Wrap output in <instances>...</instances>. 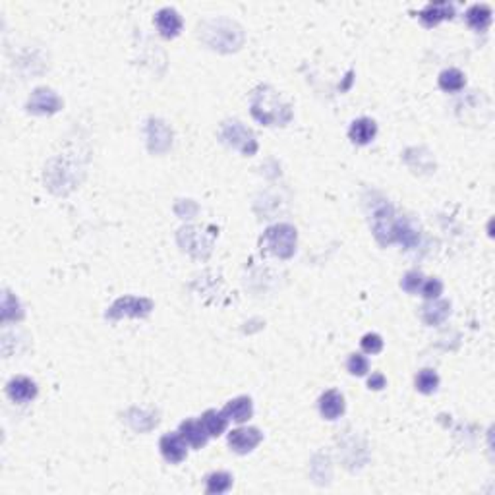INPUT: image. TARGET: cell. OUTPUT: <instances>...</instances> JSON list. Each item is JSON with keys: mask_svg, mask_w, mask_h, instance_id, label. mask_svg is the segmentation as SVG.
I'll return each instance as SVG.
<instances>
[{"mask_svg": "<svg viewBox=\"0 0 495 495\" xmlns=\"http://www.w3.org/2000/svg\"><path fill=\"white\" fill-rule=\"evenodd\" d=\"M399 217L395 215L393 205L387 201H379L372 209V231L374 236L381 246H389L395 242V227H397Z\"/></svg>", "mask_w": 495, "mask_h": 495, "instance_id": "5", "label": "cell"}, {"mask_svg": "<svg viewBox=\"0 0 495 495\" xmlns=\"http://www.w3.org/2000/svg\"><path fill=\"white\" fill-rule=\"evenodd\" d=\"M437 387H439V376H437L434 370H422L418 376H416V389H418L420 393H436Z\"/></svg>", "mask_w": 495, "mask_h": 495, "instance_id": "27", "label": "cell"}, {"mask_svg": "<svg viewBox=\"0 0 495 495\" xmlns=\"http://www.w3.org/2000/svg\"><path fill=\"white\" fill-rule=\"evenodd\" d=\"M146 420L159 422V420H157V414H153V412H146V410L139 409H130L128 412H126V422H128L130 426L134 427L136 432H149L147 424H144Z\"/></svg>", "mask_w": 495, "mask_h": 495, "instance_id": "26", "label": "cell"}, {"mask_svg": "<svg viewBox=\"0 0 495 495\" xmlns=\"http://www.w3.org/2000/svg\"><path fill=\"white\" fill-rule=\"evenodd\" d=\"M466 86V77L461 70L447 68L439 74V87L443 91H461Z\"/></svg>", "mask_w": 495, "mask_h": 495, "instance_id": "23", "label": "cell"}, {"mask_svg": "<svg viewBox=\"0 0 495 495\" xmlns=\"http://www.w3.org/2000/svg\"><path fill=\"white\" fill-rule=\"evenodd\" d=\"M250 112L264 126H287L292 120V107L271 86H259L252 91Z\"/></svg>", "mask_w": 495, "mask_h": 495, "instance_id": "1", "label": "cell"}, {"mask_svg": "<svg viewBox=\"0 0 495 495\" xmlns=\"http://www.w3.org/2000/svg\"><path fill=\"white\" fill-rule=\"evenodd\" d=\"M172 146V130L165 120L149 119L147 122V147L155 155L169 151Z\"/></svg>", "mask_w": 495, "mask_h": 495, "instance_id": "8", "label": "cell"}, {"mask_svg": "<svg viewBox=\"0 0 495 495\" xmlns=\"http://www.w3.org/2000/svg\"><path fill=\"white\" fill-rule=\"evenodd\" d=\"M376 134H377V124L372 119H358L350 124L349 137L354 142V144H358V146H366V144H370V142L376 137Z\"/></svg>", "mask_w": 495, "mask_h": 495, "instance_id": "16", "label": "cell"}, {"mask_svg": "<svg viewBox=\"0 0 495 495\" xmlns=\"http://www.w3.org/2000/svg\"><path fill=\"white\" fill-rule=\"evenodd\" d=\"M159 447H161L162 457L165 461H169L171 464H178L186 459L188 455V441L178 434H167V436L161 437L159 441Z\"/></svg>", "mask_w": 495, "mask_h": 495, "instance_id": "11", "label": "cell"}, {"mask_svg": "<svg viewBox=\"0 0 495 495\" xmlns=\"http://www.w3.org/2000/svg\"><path fill=\"white\" fill-rule=\"evenodd\" d=\"M24 317L22 306L17 302L16 296H12L8 291L4 292V298H2V321H17Z\"/></svg>", "mask_w": 495, "mask_h": 495, "instance_id": "25", "label": "cell"}, {"mask_svg": "<svg viewBox=\"0 0 495 495\" xmlns=\"http://www.w3.org/2000/svg\"><path fill=\"white\" fill-rule=\"evenodd\" d=\"M422 284H424V275L420 271H409L401 281L402 291L410 292V294H416L422 289Z\"/></svg>", "mask_w": 495, "mask_h": 495, "instance_id": "28", "label": "cell"}, {"mask_svg": "<svg viewBox=\"0 0 495 495\" xmlns=\"http://www.w3.org/2000/svg\"><path fill=\"white\" fill-rule=\"evenodd\" d=\"M385 385H387V381H385L383 374H374V376L367 379V387H370V389H374V391L383 389Z\"/></svg>", "mask_w": 495, "mask_h": 495, "instance_id": "32", "label": "cell"}, {"mask_svg": "<svg viewBox=\"0 0 495 495\" xmlns=\"http://www.w3.org/2000/svg\"><path fill=\"white\" fill-rule=\"evenodd\" d=\"M213 234H205L199 227H184L178 232V244L182 246V250H186L190 256L194 257H207L211 254V247H213Z\"/></svg>", "mask_w": 495, "mask_h": 495, "instance_id": "6", "label": "cell"}, {"mask_svg": "<svg viewBox=\"0 0 495 495\" xmlns=\"http://www.w3.org/2000/svg\"><path fill=\"white\" fill-rule=\"evenodd\" d=\"M451 314V304L447 300H429L426 306L422 307V319L426 325H439Z\"/></svg>", "mask_w": 495, "mask_h": 495, "instance_id": "19", "label": "cell"}, {"mask_svg": "<svg viewBox=\"0 0 495 495\" xmlns=\"http://www.w3.org/2000/svg\"><path fill=\"white\" fill-rule=\"evenodd\" d=\"M346 367H349V372L352 376H366L367 372H370V362L362 354H352L349 362H346Z\"/></svg>", "mask_w": 495, "mask_h": 495, "instance_id": "29", "label": "cell"}, {"mask_svg": "<svg viewBox=\"0 0 495 495\" xmlns=\"http://www.w3.org/2000/svg\"><path fill=\"white\" fill-rule=\"evenodd\" d=\"M153 302L149 298L137 296H122L107 312L109 319H122V317H146L151 314Z\"/></svg>", "mask_w": 495, "mask_h": 495, "instance_id": "7", "label": "cell"}, {"mask_svg": "<svg viewBox=\"0 0 495 495\" xmlns=\"http://www.w3.org/2000/svg\"><path fill=\"white\" fill-rule=\"evenodd\" d=\"M261 439H264V434L257 427H238L229 434V445L232 451L238 455L254 451L257 445L261 443Z\"/></svg>", "mask_w": 495, "mask_h": 495, "instance_id": "10", "label": "cell"}, {"mask_svg": "<svg viewBox=\"0 0 495 495\" xmlns=\"http://www.w3.org/2000/svg\"><path fill=\"white\" fill-rule=\"evenodd\" d=\"M319 412L325 420H337L344 412V399L339 391H325L319 399Z\"/></svg>", "mask_w": 495, "mask_h": 495, "instance_id": "15", "label": "cell"}, {"mask_svg": "<svg viewBox=\"0 0 495 495\" xmlns=\"http://www.w3.org/2000/svg\"><path fill=\"white\" fill-rule=\"evenodd\" d=\"M420 240V234L418 231L410 224L406 219H401L399 217V221H397V227H395V242H401L404 247H414L416 244H418Z\"/></svg>", "mask_w": 495, "mask_h": 495, "instance_id": "22", "label": "cell"}, {"mask_svg": "<svg viewBox=\"0 0 495 495\" xmlns=\"http://www.w3.org/2000/svg\"><path fill=\"white\" fill-rule=\"evenodd\" d=\"M155 26L165 39H174L182 29V17L174 8H161L155 14Z\"/></svg>", "mask_w": 495, "mask_h": 495, "instance_id": "12", "label": "cell"}, {"mask_svg": "<svg viewBox=\"0 0 495 495\" xmlns=\"http://www.w3.org/2000/svg\"><path fill=\"white\" fill-rule=\"evenodd\" d=\"M296 238H298L296 229L292 224L281 222V224L269 227L264 232V236L259 238V247L267 254H273L281 259H289L296 252Z\"/></svg>", "mask_w": 495, "mask_h": 495, "instance_id": "3", "label": "cell"}, {"mask_svg": "<svg viewBox=\"0 0 495 495\" xmlns=\"http://www.w3.org/2000/svg\"><path fill=\"white\" fill-rule=\"evenodd\" d=\"M232 486V476L229 472H213L207 476V486L205 492L207 494H224L229 492Z\"/></svg>", "mask_w": 495, "mask_h": 495, "instance_id": "24", "label": "cell"}, {"mask_svg": "<svg viewBox=\"0 0 495 495\" xmlns=\"http://www.w3.org/2000/svg\"><path fill=\"white\" fill-rule=\"evenodd\" d=\"M201 424H204L207 436L219 437L227 429L229 418L222 410H205L204 416H201Z\"/></svg>", "mask_w": 495, "mask_h": 495, "instance_id": "21", "label": "cell"}, {"mask_svg": "<svg viewBox=\"0 0 495 495\" xmlns=\"http://www.w3.org/2000/svg\"><path fill=\"white\" fill-rule=\"evenodd\" d=\"M199 39L209 49L219 52L238 51L244 43V31L242 27L229 17H211L199 24Z\"/></svg>", "mask_w": 495, "mask_h": 495, "instance_id": "2", "label": "cell"}, {"mask_svg": "<svg viewBox=\"0 0 495 495\" xmlns=\"http://www.w3.org/2000/svg\"><path fill=\"white\" fill-rule=\"evenodd\" d=\"M383 349V339L377 333H367L362 337V350L367 354H379Z\"/></svg>", "mask_w": 495, "mask_h": 495, "instance_id": "31", "label": "cell"}, {"mask_svg": "<svg viewBox=\"0 0 495 495\" xmlns=\"http://www.w3.org/2000/svg\"><path fill=\"white\" fill-rule=\"evenodd\" d=\"M418 16L424 26L434 27L439 22H443V20H451L455 16V6L449 4V2H432V4H427L426 8L420 12Z\"/></svg>", "mask_w": 495, "mask_h": 495, "instance_id": "13", "label": "cell"}, {"mask_svg": "<svg viewBox=\"0 0 495 495\" xmlns=\"http://www.w3.org/2000/svg\"><path fill=\"white\" fill-rule=\"evenodd\" d=\"M180 436L184 437L194 449H201L207 443V432H205L201 420H184L180 424Z\"/></svg>", "mask_w": 495, "mask_h": 495, "instance_id": "17", "label": "cell"}, {"mask_svg": "<svg viewBox=\"0 0 495 495\" xmlns=\"http://www.w3.org/2000/svg\"><path fill=\"white\" fill-rule=\"evenodd\" d=\"M219 136H221V139L227 146L238 149L242 155L252 157V155L257 153V147L259 146H257L256 134L250 128H246L238 120H227L221 126V134Z\"/></svg>", "mask_w": 495, "mask_h": 495, "instance_id": "4", "label": "cell"}, {"mask_svg": "<svg viewBox=\"0 0 495 495\" xmlns=\"http://www.w3.org/2000/svg\"><path fill=\"white\" fill-rule=\"evenodd\" d=\"M466 22L472 29L476 31H486L487 26L492 24V8L487 4H472L469 10H466Z\"/></svg>", "mask_w": 495, "mask_h": 495, "instance_id": "20", "label": "cell"}, {"mask_svg": "<svg viewBox=\"0 0 495 495\" xmlns=\"http://www.w3.org/2000/svg\"><path fill=\"white\" fill-rule=\"evenodd\" d=\"M420 292H422L424 298L437 300L441 296V292H443V284H441L439 279H427V281H424V284H422Z\"/></svg>", "mask_w": 495, "mask_h": 495, "instance_id": "30", "label": "cell"}, {"mask_svg": "<svg viewBox=\"0 0 495 495\" xmlns=\"http://www.w3.org/2000/svg\"><path fill=\"white\" fill-rule=\"evenodd\" d=\"M6 391H8V397L14 402H29L37 397V385L29 377L20 376L10 381Z\"/></svg>", "mask_w": 495, "mask_h": 495, "instance_id": "14", "label": "cell"}, {"mask_svg": "<svg viewBox=\"0 0 495 495\" xmlns=\"http://www.w3.org/2000/svg\"><path fill=\"white\" fill-rule=\"evenodd\" d=\"M222 412L227 414V418L229 420L242 424V422L252 418L254 404H252V399H250V397H236V399L227 402V406L222 409Z\"/></svg>", "mask_w": 495, "mask_h": 495, "instance_id": "18", "label": "cell"}, {"mask_svg": "<svg viewBox=\"0 0 495 495\" xmlns=\"http://www.w3.org/2000/svg\"><path fill=\"white\" fill-rule=\"evenodd\" d=\"M60 109H62V99L49 87H37L27 101V111L33 114H54Z\"/></svg>", "mask_w": 495, "mask_h": 495, "instance_id": "9", "label": "cell"}]
</instances>
